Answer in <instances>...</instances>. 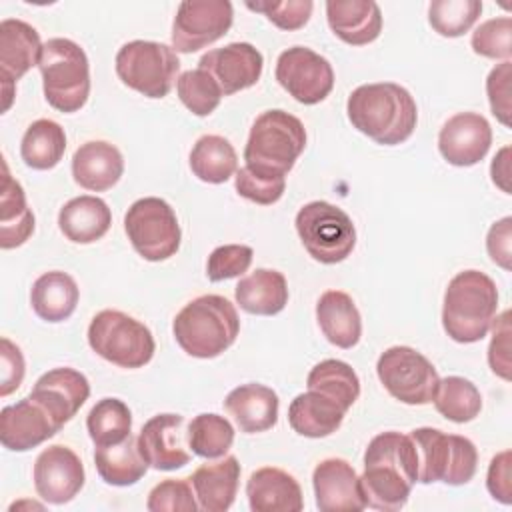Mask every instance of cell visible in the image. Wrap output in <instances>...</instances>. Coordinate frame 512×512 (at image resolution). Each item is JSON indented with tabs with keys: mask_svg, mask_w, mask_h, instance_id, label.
Returning <instances> with one entry per match:
<instances>
[{
	"mask_svg": "<svg viewBox=\"0 0 512 512\" xmlns=\"http://www.w3.org/2000/svg\"><path fill=\"white\" fill-rule=\"evenodd\" d=\"M418 482V454L410 434L382 432L374 436L364 452L360 476L362 496L368 508L400 510Z\"/></svg>",
	"mask_w": 512,
	"mask_h": 512,
	"instance_id": "cell-1",
	"label": "cell"
},
{
	"mask_svg": "<svg viewBox=\"0 0 512 512\" xmlns=\"http://www.w3.org/2000/svg\"><path fill=\"white\" fill-rule=\"evenodd\" d=\"M348 120L352 126L382 146L406 142L418 122L412 94L394 82L362 84L348 96Z\"/></svg>",
	"mask_w": 512,
	"mask_h": 512,
	"instance_id": "cell-2",
	"label": "cell"
},
{
	"mask_svg": "<svg viewBox=\"0 0 512 512\" xmlns=\"http://www.w3.org/2000/svg\"><path fill=\"white\" fill-rule=\"evenodd\" d=\"M172 332L188 356L208 360L234 344L240 332V318L228 298L204 294L190 300L176 314Z\"/></svg>",
	"mask_w": 512,
	"mask_h": 512,
	"instance_id": "cell-3",
	"label": "cell"
},
{
	"mask_svg": "<svg viewBox=\"0 0 512 512\" xmlns=\"http://www.w3.org/2000/svg\"><path fill=\"white\" fill-rule=\"evenodd\" d=\"M498 310V288L494 280L480 270L458 272L444 292L442 326L444 332L460 344L482 340Z\"/></svg>",
	"mask_w": 512,
	"mask_h": 512,
	"instance_id": "cell-4",
	"label": "cell"
},
{
	"mask_svg": "<svg viewBox=\"0 0 512 512\" xmlns=\"http://www.w3.org/2000/svg\"><path fill=\"white\" fill-rule=\"evenodd\" d=\"M304 146L306 130L296 116L284 110H266L250 128L244 148L246 168L260 176L284 178Z\"/></svg>",
	"mask_w": 512,
	"mask_h": 512,
	"instance_id": "cell-5",
	"label": "cell"
},
{
	"mask_svg": "<svg viewBox=\"0 0 512 512\" xmlns=\"http://www.w3.org/2000/svg\"><path fill=\"white\" fill-rule=\"evenodd\" d=\"M38 68L48 104L58 112H78L90 94L88 56L68 38H50L44 42Z\"/></svg>",
	"mask_w": 512,
	"mask_h": 512,
	"instance_id": "cell-6",
	"label": "cell"
},
{
	"mask_svg": "<svg viewBox=\"0 0 512 512\" xmlns=\"http://www.w3.org/2000/svg\"><path fill=\"white\" fill-rule=\"evenodd\" d=\"M410 438L418 454V482H444L462 486L470 482L478 468V452L472 440L446 434L438 428H414Z\"/></svg>",
	"mask_w": 512,
	"mask_h": 512,
	"instance_id": "cell-7",
	"label": "cell"
},
{
	"mask_svg": "<svg viewBox=\"0 0 512 512\" xmlns=\"http://www.w3.org/2000/svg\"><path fill=\"white\" fill-rule=\"evenodd\" d=\"M88 344L100 358L120 368H142L156 350L148 326L120 310H102L92 318Z\"/></svg>",
	"mask_w": 512,
	"mask_h": 512,
	"instance_id": "cell-8",
	"label": "cell"
},
{
	"mask_svg": "<svg viewBox=\"0 0 512 512\" xmlns=\"http://www.w3.org/2000/svg\"><path fill=\"white\" fill-rule=\"evenodd\" d=\"M294 224L306 252L320 264H338L346 260L356 246L352 218L330 202L314 200L304 204Z\"/></svg>",
	"mask_w": 512,
	"mask_h": 512,
	"instance_id": "cell-9",
	"label": "cell"
},
{
	"mask_svg": "<svg viewBox=\"0 0 512 512\" xmlns=\"http://www.w3.org/2000/svg\"><path fill=\"white\" fill-rule=\"evenodd\" d=\"M180 70L176 50L150 40L126 42L116 54V74L132 90L146 98H164Z\"/></svg>",
	"mask_w": 512,
	"mask_h": 512,
	"instance_id": "cell-10",
	"label": "cell"
},
{
	"mask_svg": "<svg viewBox=\"0 0 512 512\" xmlns=\"http://www.w3.org/2000/svg\"><path fill=\"white\" fill-rule=\"evenodd\" d=\"M124 230L132 248L148 262L168 260L178 252L182 240L176 212L156 196L140 198L128 208Z\"/></svg>",
	"mask_w": 512,
	"mask_h": 512,
	"instance_id": "cell-11",
	"label": "cell"
},
{
	"mask_svg": "<svg viewBox=\"0 0 512 512\" xmlns=\"http://www.w3.org/2000/svg\"><path fill=\"white\" fill-rule=\"evenodd\" d=\"M376 374L392 398L410 406L430 404L440 382L432 362L410 346L384 350L376 362Z\"/></svg>",
	"mask_w": 512,
	"mask_h": 512,
	"instance_id": "cell-12",
	"label": "cell"
},
{
	"mask_svg": "<svg viewBox=\"0 0 512 512\" xmlns=\"http://www.w3.org/2000/svg\"><path fill=\"white\" fill-rule=\"evenodd\" d=\"M232 20L228 0H184L172 22V48L182 54L206 48L230 30Z\"/></svg>",
	"mask_w": 512,
	"mask_h": 512,
	"instance_id": "cell-13",
	"label": "cell"
},
{
	"mask_svg": "<svg viewBox=\"0 0 512 512\" xmlns=\"http://www.w3.org/2000/svg\"><path fill=\"white\" fill-rule=\"evenodd\" d=\"M278 84L300 104L322 102L334 88L330 62L306 46H292L276 60Z\"/></svg>",
	"mask_w": 512,
	"mask_h": 512,
	"instance_id": "cell-14",
	"label": "cell"
},
{
	"mask_svg": "<svg viewBox=\"0 0 512 512\" xmlns=\"http://www.w3.org/2000/svg\"><path fill=\"white\" fill-rule=\"evenodd\" d=\"M42 42L34 26L18 18L0 22V82H2V112L12 104L16 82L40 60Z\"/></svg>",
	"mask_w": 512,
	"mask_h": 512,
	"instance_id": "cell-15",
	"label": "cell"
},
{
	"mask_svg": "<svg viewBox=\"0 0 512 512\" xmlns=\"http://www.w3.org/2000/svg\"><path fill=\"white\" fill-rule=\"evenodd\" d=\"M34 488L48 504L70 502L84 486L86 474L74 450L62 444L44 448L34 462Z\"/></svg>",
	"mask_w": 512,
	"mask_h": 512,
	"instance_id": "cell-16",
	"label": "cell"
},
{
	"mask_svg": "<svg viewBox=\"0 0 512 512\" xmlns=\"http://www.w3.org/2000/svg\"><path fill=\"white\" fill-rule=\"evenodd\" d=\"M186 420L180 414H156L138 434V450L154 470H176L190 462Z\"/></svg>",
	"mask_w": 512,
	"mask_h": 512,
	"instance_id": "cell-17",
	"label": "cell"
},
{
	"mask_svg": "<svg viewBox=\"0 0 512 512\" xmlns=\"http://www.w3.org/2000/svg\"><path fill=\"white\" fill-rule=\"evenodd\" d=\"M492 128L482 114L458 112L450 116L438 134V150L452 166H474L490 150Z\"/></svg>",
	"mask_w": 512,
	"mask_h": 512,
	"instance_id": "cell-18",
	"label": "cell"
},
{
	"mask_svg": "<svg viewBox=\"0 0 512 512\" xmlns=\"http://www.w3.org/2000/svg\"><path fill=\"white\" fill-rule=\"evenodd\" d=\"M62 426L32 396L4 406L0 412V442L6 450L26 452L52 438Z\"/></svg>",
	"mask_w": 512,
	"mask_h": 512,
	"instance_id": "cell-19",
	"label": "cell"
},
{
	"mask_svg": "<svg viewBox=\"0 0 512 512\" xmlns=\"http://www.w3.org/2000/svg\"><path fill=\"white\" fill-rule=\"evenodd\" d=\"M262 66V54L248 42H232L224 48L210 50L198 62V68L216 80L224 96L254 86L262 76Z\"/></svg>",
	"mask_w": 512,
	"mask_h": 512,
	"instance_id": "cell-20",
	"label": "cell"
},
{
	"mask_svg": "<svg viewBox=\"0 0 512 512\" xmlns=\"http://www.w3.org/2000/svg\"><path fill=\"white\" fill-rule=\"evenodd\" d=\"M312 486L320 512H360L366 508L360 476L342 458H326L316 464Z\"/></svg>",
	"mask_w": 512,
	"mask_h": 512,
	"instance_id": "cell-21",
	"label": "cell"
},
{
	"mask_svg": "<svg viewBox=\"0 0 512 512\" xmlns=\"http://www.w3.org/2000/svg\"><path fill=\"white\" fill-rule=\"evenodd\" d=\"M28 396L38 400L54 420L64 426L88 400L90 384L88 378L74 368H54L36 380Z\"/></svg>",
	"mask_w": 512,
	"mask_h": 512,
	"instance_id": "cell-22",
	"label": "cell"
},
{
	"mask_svg": "<svg viewBox=\"0 0 512 512\" xmlns=\"http://www.w3.org/2000/svg\"><path fill=\"white\" fill-rule=\"evenodd\" d=\"M252 512H300L304 508L298 480L280 468H258L246 482Z\"/></svg>",
	"mask_w": 512,
	"mask_h": 512,
	"instance_id": "cell-23",
	"label": "cell"
},
{
	"mask_svg": "<svg viewBox=\"0 0 512 512\" xmlns=\"http://www.w3.org/2000/svg\"><path fill=\"white\" fill-rule=\"evenodd\" d=\"M124 172L122 152L106 140L84 142L72 156L74 182L92 192L110 190Z\"/></svg>",
	"mask_w": 512,
	"mask_h": 512,
	"instance_id": "cell-24",
	"label": "cell"
},
{
	"mask_svg": "<svg viewBox=\"0 0 512 512\" xmlns=\"http://www.w3.org/2000/svg\"><path fill=\"white\" fill-rule=\"evenodd\" d=\"M326 18L330 30L350 46L370 44L382 32V12L372 0H328Z\"/></svg>",
	"mask_w": 512,
	"mask_h": 512,
	"instance_id": "cell-25",
	"label": "cell"
},
{
	"mask_svg": "<svg viewBox=\"0 0 512 512\" xmlns=\"http://www.w3.org/2000/svg\"><path fill=\"white\" fill-rule=\"evenodd\" d=\"M278 404V394L256 382L234 388L224 400L226 412L246 434L270 430L278 422Z\"/></svg>",
	"mask_w": 512,
	"mask_h": 512,
	"instance_id": "cell-26",
	"label": "cell"
},
{
	"mask_svg": "<svg viewBox=\"0 0 512 512\" xmlns=\"http://www.w3.org/2000/svg\"><path fill=\"white\" fill-rule=\"evenodd\" d=\"M198 508L206 512H226L236 498L240 482V464L236 456H224L218 462L202 464L188 478Z\"/></svg>",
	"mask_w": 512,
	"mask_h": 512,
	"instance_id": "cell-27",
	"label": "cell"
},
{
	"mask_svg": "<svg viewBox=\"0 0 512 512\" xmlns=\"http://www.w3.org/2000/svg\"><path fill=\"white\" fill-rule=\"evenodd\" d=\"M316 320L326 340L338 348H352L362 336V318L354 300L342 290H326L316 302Z\"/></svg>",
	"mask_w": 512,
	"mask_h": 512,
	"instance_id": "cell-28",
	"label": "cell"
},
{
	"mask_svg": "<svg viewBox=\"0 0 512 512\" xmlns=\"http://www.w3.org/2000/svg\"><path fill=\"white\" fill-rule=\"evenodd\" d=\"M112 224L108 204L98 196H78L68 200L58 212L60 232L74 244H92L100 240Z\"/></svg>",
	"mask_w": 512,
	"mask_h": 512,
	"instance_id": "cell-29",
	"label": "cell"
},
{
	"mask_svg": "<svg viewBox=\"0 0 512 512\" xmlns=\"http://www.w3.org/2000/svg\"><path fill=\"white\" fill-rule=\"evenodd\" d=\"M236 302L248 314L274 316L288 304V284L282 272L270 268H256L240 278L234 288Z\"/></svg>",
	"mask_w": 512,
	"mask_h": 512,
	"instance_id": "cell-30",
	"label": "cell"
},
{
	"mask_svg": "<svg viewBox=\"0 0 512 512\" xmlns=\"http://www.w3.org/2000/svg\"><path fill=\"white\" fill-rule=\"evenodd\" d=\"M346 410L334 400L308 390L298 394L288 406V422L292 430L306 438H324L336 432Z\"/></svg>",
	"mask_w": 512,
	"mask_h": 512,
	"instance_id": "cell-31",
	"label": "cell"
},
{
	"mask_svg": "<svg viewBox=\"0 0 512 512\" xmlns=\"http://www.w3.org/2000/svg\"><path fill=\"white\" fill-rule=\"evenodd\" d=\"M80 290L74 278L62 270L44 272L30 290V304L38 318L46 322L68 320L78 304Z\"/></svg>",
	"mask_w": 512,
	"mask_h": 512,
	"instance_id": "cell-32",
	"label": "cell"
},
{
	"mask_svg": "<svg viewBox=\"0 0 512 512\" xmlns=\"http://www.w3.org/2000/svg\"><path fill=\"white\" fill-rule=\"evenodd\" d=\"M2 192H0V246L10 250L22 246L34 232V214L26 204L24 188L8 172L2 162Z\"/></svg>",
	"mask_w": 512,
	"mask_h": 512,
	"instance_id": "cell-33",
	"label": "cell"
},
{
	"mask_svg": "<svg viewBox=\"0 0 512 512\" xmlns=\"http://www.w3.org/2000/svg\"><path fill=\"white\" fill-rule=\"evenodd\" d=\"M94 464L98 476L110 486H132L148 470V464L138 450V436L132 434L118 444L96 446Z\"/></svg>",
	"mask_w": 512,
	"mask_h": 512,
	"instance_id": "cell-34",
	"label": "cell"
},
{
	"mask_svg": "<svg viewBox=\"0 0 512 512\" xmlns=\"http://www.w3.org/2000/svg\"><path fill=\"white\" fill-rule=\"evenodd\" d=\"M190 168L194 176L208 184H222L238 170L234 146L218 134H206L190 150Z\"/></svg>",
	"mask_w": 512,
	"mask_h": 512,
	"instance_id": "cell-35",
	"label": "cell"
},
{
	"mask_svg": "<svg viewBox=\"0 0 512 512\" xmlns=\"http://www.w3.org/2000/svg\"><path fill=\"white\" fill-rule=\"evenodd\" d=\"M66 150L64 128L48 118L34 120L20 142V156L24 164L32 170L54 168Z\"/></svg>",
	"mask_w": 512,
	"mask_h": 512,
	"instance_id": "cell-36",
	"label": "cell"
},
{
	"mask_svg": "<svg viewBox=\"0 0 512 512\" xmlns=\"http://www.w3.org/2000/svg\"><path fill=\"white\" fill-rule=\"evenodd\" d=\"M308 390H314L336 404H340L346 412L360 396V380L350 364L342 360H322L308 374Z\"/></svg>",
	"mask_w": 512,
	"mask_h": 512,
	"instance_id": "cell-37",
	"label": "cell"
},
{
	"mask_svg": "<svg viewBox=\"0 0 512 512\" xmlns=\"http://www.w3.org/2000/svg\"><path fill=\"white\" fill-rule=\"evenodd\" d=\"M432 402L444 418L456 424L474 420L482 410V396L478 388L462 376L442 378Z\"/></svg>",
	"mask_w": 512,
	"mask_h": 512,
	"instance_id": "cell-38",
	"label": "cell"
},
{
	"mask_svg": "<svg viewBox=\"0 0 512 512\" xmlns=\"http://www.w3.org/2000/svg\"><path fill=\"white\" fill-rule=\"evenodd\" d=\"M188 448L200 458H222L234 442L232 424L214 412H204L192 418L186 428Z\"/></svg>",
	"mask_w": 512,
	"mask_h": 512,
	"instance_id": "cell-39",
	"label": "cell"
},
{
	"mask_svg": "<svg viewBox=\"0 0 512 512\" xmlns=\"http://www.w3.org/2000/svg\"><path fill=\"white\" fill-rule=\"evenodd\" d=\"M86 428L96 446L118 444L130 436L132 412L118 398H102L88 412Z\"/></svg>",
	"mask_w": 512,
	"mask_h": 512,
	"instance_id": "cell-40",
	"label": "cell"
},
{
	"mask_svg": "<svg viewBox=\"0 0 512 512\" xmlns=\"http://www.w3.org/2000/svg\"><path fill=\"white\" fill-rule=\"evenodd\" d=\"M482 14L478 0H434L428 8L430 26L446 38L466 34Z\"/></svg>",
	"mask_w": 512,
	"mask_h": 512,
	"instance_id": "cell-41",
	"label": "cell"
},
{
	"mask_svg": "<svg viewBox=\"0 0 512 512\" xmlns=\"http://www.w3.org/2000/svg\"><path fill=\"white\" fill-rule=\"evenodd\" d=\"M176 92L180 102L196 116L212 114L224 96L216 80L202 68L182 72L176 80Z\"/></svg>",
	"mask_w": 512,
	"mask_h": 512,
	"instance_id": "cell-42",
	"label": "cell"
},
{
	"mask_svg": "<svg viewBox=\"0 0 512 512\" xmlns=\"http://www.w3.org/2000/svg\"><path fill=\"white\" fill-rule=\"evenodd\" d=\"M472 50L484 58L510 60L512 56V20L508 16L490 18L472 32Z\"/></svg>",
	"mask_w": 512,
	"mask_h": 512,
	"instance_id": "cell-43",
	"label": "cell"
},
{
	"mask_svg": "<svg viewBox=\"0 0 512 512\" xmlns=\"http://www.w3.org/2000/svg\"><path fill=\"white\" fill-rule=\"evenodd\" d=\"M188 478H168L156 484L146 500L150 512H196L198 502Z\"/></svg>",
	"mask_w": 512,
	"mask_h": 512,
	"instance_id": "cell-44",
	"label": "cell"
},
{
	"mask_svg": "<svg viewBox=\"0 0 512 512\" xmlns=\"http://www.w3.org/2000/svg\"><path fill=\"white\" fill-rule=\"evenodd\" d=\"M252 248L244 244H224L210 252L206 262V276L212 282L242 276L252 264Z\"/></svg>",
	"mask_w": 512,
	"mask_h": 512,
	"instance_id": "cell-45",
	"label": "cell"
},
{
	"mask_svg": "<svg viewBox=\"0 0 512 512\" xmlns=\"http://www.w3.org/2000/svg\"><path fill=\"white\" fill-rule=\"evenodd\" d=\"M234 186L242 198L262 204V206H270L282 198L284 188H286V178L260 176V174H254L252 170H248L246 166H242L240 170H236Z\"/></svg>",
	"mask_w": 512,
	"mask_h": 512,
	"instance_id": "cell-46",
	"label": "cell"
},
{
	"mask_svg": "<svg viewBox=\"0 0 512 512\" xmlns=\"http://www.w3.org/2000/svg\"><path fill=\"white\" fill-rule=\"evenodd\" d=\"M250 10L262 12L280 30H298L310 16L314 4L310 0H284V2H246Z\"/></svg>",
	"mask_w": 512,
	"mask_h": 512,
	"instance_id": "cell-47",
	"label": "cell"
},
{
	"mask_svg": "<svg viewBox=\"0 0 512 512\" xmlns=\"http://www.w3.org/2000/svg\"><path fill=\"white\" fill-rule=\"evenodd\" d=\"M510 70V60H506L492 68L486 78L490 110L504 126H510Z\"/></svg>",
	"mask_w": 512,
	"mask_h": 512,
	"instance_id": "cell-48",
	"label": "cell"
},
{
	"mask_svg": "<svg viewBox=\"0 0 512 512\" xmlns=\"http://www.w3.org/2000/svg\"><path fill=\"white\" fill-rule=\"evenodd\" d=\"M510 312H502L492 330V340L488 348V364L494 374L510 380Z\"/></svg>",
	"mask_w": 512,
	"mask_h": 512,
	"instance_id": "cell-49",
	"label": "cell"
},
{
	"mask_svg": "<svg viewBox=\"0 0 512 512\" xmlns=\"http://www.w3.org/2000/svg\"><path fill=\"white\" fill-rule=\"evenodd\" d=\"M0 360H2L0 396H8L20 388V384L24 380L26 364H24V356H22L20 348L6 336L0 340Z\"/></svg>",
	"mask_w": 512,
	"mask_h": 512,
	"instance_id": "cell-50",
	"label": "cell"
},
{
	"mask_svg": "<svg viewBox=\"0 0 512 512\" xmlns=\"http://www.w3.org/2000/svg\"><path fill=\"white\" fill-rule=\"evenodd\" d=\"M510 450H504L496 454L490 460L488 466V476H486V488L502 504L512 502V476H510Z\"/></svg>",
	"mask_w": 512,
	"mask_h": 512,
	"instance_id": "cell-51",
	"label": "cell"
},
{
	"mask_svg": "<svg viewBox=\"0 0 512 512\" xmlns=\"http://www.w3.org/2000/svg\"><path fill=\"white\" fill-rule=\"evenodd\" d=\"M510 244H512V218L506 216L494 222L486 236V250L490 260L504 270H510V258H512Z\"/></svg>",
	"mask_w": 512,
	"mask_h": 512,
	"instance_id": "cell-52",
	"label": "cell"
},
{
	"mask_svg": "<svg viewBox=\"0 0 512 512\" xmlns=\"http://www.w3.org/2000/svg\"><path fill=\"white\" fill-rule=\"evenodd\" d=\"M508 156H510V148L506 146V148H502V150L494 156L492 166H490L492 182H494L498 188H502V192H506V194H510V184H508V180H510V160H508Z\"/></svg>",
	"mask_w": 512,
	"mask_h": 512,
	"instance_id": "cell-53",
	"label": "cell"
}]
</instances>
